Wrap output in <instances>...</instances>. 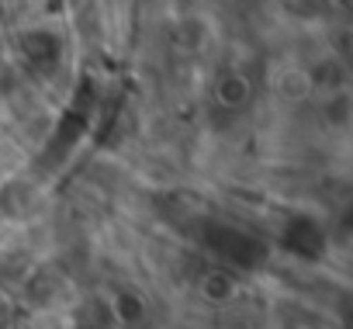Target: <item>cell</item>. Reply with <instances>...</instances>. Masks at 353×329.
<instances>
[{
  "instance_id": "obj_1",
  "label": "cell",
  "mask_w": 353,
  "mask_h": 329,
  "mask_svg": "<svg viewBox=\"0 0 353 329\" xmlns=\"http://www.w3.org/2000/svg\"><path fill=\"white\" fill-rule=\"evenodd\" d=\"M18 56L21 63L39 73V77H52L63 59H66V46L59 39V32H49V28H28L18 35Z\"/></svg>"
},
{
  "instance_id": "obj_2",
  "label": "cell",
  "mask_w": 353,
  "mask_h": 329,
  "mask_svg": "<svg viewBox=\"0 0 353 329\" xmlns=\"http://www.w3.org/2000/svg\"><path fill=\"white\" fill-rule=\"evenodd\" d=\"M212 250L232 263H243V267H253L263 253V246L250 236H243L239 229H212Z\"/></svg>"
},
{
  "instance_id": "obj_3",
  "label": "cell",
  "mask_w": 353,
  "mask_h": 329,
  "mask_svg": "<svg viewBox=\"0 0 353 329\" xmlns=\"http://www.w3.org/2000/svg\"><path fill=\"white\" fill-rule=\"evenodd\" d=\"M284 243H288V250H294L301 257H319L325 239H322V229L312 219H291L288 229H284Z\"/></svg>"
},
{
  "instance_id": "obj_5",
  "label": "cell",
  "mask_w": 353,
  "mask_h": 329,
  "mask_svg": "<svg viewBox=\"0 0 353 329\" xmlns=\"http://www.w3.org/2000/svg\"><path fill=\"white\" fill-rule=\"evenodd\" d=\"M205 295L225 298V295H232V281H229L225 274H208V277H205Z\"/></svg>"
},
{
  "instance_id": "obj_4",
  "label": "cell",
  "mask_w": 353,
  "mask_h": 329,
  "mask_svg": "<svg viewBox=\"0 0 353 329\" xmlns=\"http://www.w3.org/2000/svg\"><path fill=\"white\" fill-rule=\"evenodd\" d=\"M215 101L222 108H232V111L243 108L250 101V80L243 73H222L219 83H215Z\"/></svg>"
}]
</instances>
